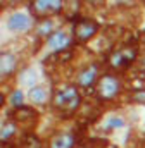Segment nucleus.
Returning a JSON list of instances; mask_svg holds the SVG:
<instances>
[{"instance_id": "6ab92c4d", "label": "nucleus", "mask_w": 145, "mask_h": 148, "mask_svg": "<svg viewBox=\"0 0 145 148\" xmlns=\"http://www.w3.org/2000/svg\"><path fill=\"white\" fill-rule=\"evenodd\" d=\"M133 100L138 102V103H145V90L135 91V93H133Z\"/></svg>"}, {"instance_id": "dca6fc26", "label": "nucleus", "mask_w": 145, "mask_h": 148, "mask_svg": "<svg viewBox=\"0 0 145 148\" xmlns=\"http://www.w3.org/2000/svg\"><path fill=\"white\" fill-rule=\"evenodd\" d=\"M23 102H24V95H23V91H21V90L12 91V95H10V103H12L16 109H21V107H23Z\"/></svg>"}, {"instance_id": "0eeeda50", "label": "nucleus", "mask_w": 145, "mask_h": 148, "mask_svg": "<svg viewBox=\"0 0 145 148\" xmlns=\"http://www.w3.org/2000/svg\"><path fill=\"white\" fill-rule=\"evenodd\" d=\"M97 74H99V67H97V64H92V66H86L85 69H81V71L78 73L76 81H78L79 86L86 88V86H92V84L95 83Z\"/></svg>"}, {"instance_id": "ddd939ff", "label": "nucleus", "mask_w": 145, "mask_h": 148, "mask_svg": "<svg viewBox=\"0 0 145 148\" xmlns=\"http://www.w3.org/2000/svg\"><path fill=\"white\" fill-rule=\"evenodd\" d=\"M123 126H124V117L123 115H110L104 122L106 131H112V129H117V127H123Z\"/></svg>"}, {"instance_id": "f03ea898", "label": "nucleus", "mask_w": 145, "mask_h": 148, "mask_svg": "<svg viewBox=\"0 0 145 148\" xmlns=\"http://www.w3.org/2000/svg\"><path fill=\"white\" fill-rule=\"evenodd\" d=\"M119 91H121V81L112 74H104L97 83V95L100 100H112Z\"/></svg>"}, {"instance_id": "f8f14e48", "label": "nucleus", "mask_w": 145, "mask_h": 148, "mask_svg": "<svg viewBox=\"0 0 145 148\" xmlns=\"http://www.w3.org/2000/svg\"><path fill=\"white\" fill-rule=\"evenodd\" d=\"M28 97H30V100H31L35 105H41V103L47 102L48 93H47V88H45V86H35V88L30 90Z\"/></svg>"}, {"instance_id": "a211bd4d", "label": "nucleus", "mask_w": 145, "mask_h": 148, "mask_svg": "<svg viewBox=\"0 0 145 148\" xmlns=\"http://www.w3.org/2000/svg\"><path fill=\"white\" fill-rule=\"evenodd\" d=\"M24 145L26 148H41V143L38 141V138L36 136H26V140H24Z\"/></svg>"}, {"instance_id": "7ed1b4c3", "label": "nucleus", "mask_w": 145, "mask_h": 148, "mask_svg": "<svg viewBox=\"0 0 145 148\" xmlns=\"http://www.w3.org/2000/svg\"><path fill=\"white\" fill-rule=\"evenodd\" d=\"M97 31H99V24L90 17H81L72 28V35L76 38V41H79V43L88 41L90 38H93Z\"/></svg>"}, {"instance_id": "f3484780", "label": "nucleus", "mask_w": 145, "mask_h": 148, "mask_svg": "<svg viewBox=\"0 0 145 148\" xmlns=\"http://www.w3.org/2000/svg\"><path fill=\"white\" fill-rule=\"evenodd\" d=\"M52 26H54V24H52V21H50V19H45V21L40 24L38 33H40V35H48V36H50V35L54 33V31H52Z\"/></svg>"}, {"instance_id": "39448f33", "label": "nucleus", "mask_w": 145, "mask_h": 148, "mask_svg": "<svg viewBox=\"0 0 145 148\" xmlns=\"http://www.w3.org/2000/svg\"><path fill=\"white\" fill-rule=\"evenodd\" d=\"M31 26V17L24 12H14L12 16H9L7 19V28L10 31H28Z\"/></svg>"}, {"instance_id": "2eb2a0df", "label": "nucleus", "mask_w": 145, "mask_h": 148, "mask_svg": "<svg viewBox=\"0 0 145 148\" xmlns=\"http://www.w3.org/2000/svg\"><path fill=\"white\" fill-rule=\"evenodd\" d=\"M16 133V126L12 122H3L2 124V131H0V138H2V143L9 141L12 138V134Z\"/></svg>"}, {"instance_id": "20e7f679", "label": "nucleus", "mask_w": 145, "mask_h": 148, "mask_svg": "<svg viewBox=\"0 0 145 148\" xmlns=\"http://www.w3.org/2000/svg\"><path fill=\"white\" fill-rule=\"evenodd\" d=\"M137 57V48H131V47H123L119 50H116L112 55H110V66L112 67H128Z\"/></svg>"}, {"instance_id": "9d476101", "label": "nucleus", "mask_w": 145, "mask_h": 148, "mask_svg": "<svg viewBox=\"0 0 145 148\" xmlns=\"http://www.w3.org/2000/svg\"><path fill=\"white\" fill-rule=\"evenodd\" d=\"M16 57L12 55V53H2V57H0V73H2V77H5V76H10V74L14 73V69H16Z\"/></svg>"}, {"instance_id": "6e6552de", "label": "nucleus", "mask_w": 145, "mask_h": 148, "mask_svg": "<svg viewBox=\"0 0 145 148\" xmlns=\"http://www.w3.org/2000/svg\"><path fill=\"white\" fill-rule=\"evenodd\" d=\"M47 45L55 50V52H61V50H66L68 45H69V38L64 31H54L50 36L47 38Z\"/></svg>"}, {"instance_id": "9b49d317", "label": "nucleus", "mask_w": 145, "mask_h": 148, "mask_svg": "<svg viewBox=\"0 0 145 148\" xmlns=\"http://www.w3.org/2000/svg\"><path fill=\"white\" fill-rule=\"evenodd\" d=\"M12 119L16 122H21V124L33 122V121H36V112L33 109H30V107H21L16 112H12Z\"/></svg>"}, {"instance_id": "4468645a", "label": "nucleus", "mask_w": 145, "mask_h": 148, "mask_svg": "<svg viewBox=\"0 0 145 148\" xmlns=\"http://www.w3.org/2000/svg\"><path fill=\"white\" fill-rule=\"evenodd\" d=\"M19 81H21V84L33 88V84L36 83V73L33 69H24L23 73L19 74Z\"/></svg>"}, {"instance_id": "1a4fd4ad", "label": "nucleus", "mask_w": 145, "mask_h": 148, "mask_svg": "<svg viewBox=\"0 0 145 148\" xmlns=\"http://www.w3.org/2000/svg\"><path fill=\"white\" fill-rule=\"evenodd\" d=\"M76 143V138L71 133H62L52 138L50 141V148H72Z\"/></svg>"}, {"instance_id": "423d86ee", "label": "nucleus", "mask_w": 145, "mask_h": 148, "mask_svg": "<svg viewBox=\"0 0 145 148\" xmlns=\"http://www.w3.org/2000/svg\"><path fill=\"white\" fill-rule=\"evenodd\" d=\"M64 7L61 0H36L31 3V9L36 14H50V12H59Z\"/></svg>"}, {"instance_id": "aec40b11", "label": "nucleus", "mask_w": 145, "mask_h": 148, "mask_svg": "<svg viewBox=\"0 0 145 148\" xmlns=\"http://www.w3.org/2000/svg\"><path fill=\"white\" fill-rule=\"evenodd\" d=\"M144 69H145V59H144Z\"/></svg>"}, {"instance_id": "f257e3e1", "label": "nucleus", "mask_w": 145, "mask_h": 148, "mask_svg": "<svg viewBox=\"0 0 145 148\" xmlns=\"http://www.w3.org/2000/svg\"><path fill=\"white\" fill-rule=\"evenodd\" d=\"M52 103L59 112L64 114H72L79 107L81 103V97L78 93V90L71 84H62L61 88L55 90L54 97H52Z\"/></svg>"}]
</instances>
